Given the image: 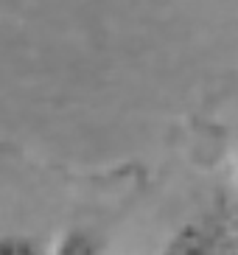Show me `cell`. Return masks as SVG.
Wrapping results in <instances>:
<instances>
[{
  "label": "cell",
  "mask_w": 238,
  "mask_h": 255,
  "mask_svg": "<svg viewBox=\"0 0 238 255\" xmlns=\"http://www.w3.org/2000/svg\"><path fill=\"white\" fill-rule=\"evenodd\" d=\"M37 244L31 239H20V236H6L0 239V253H34Z\"/></svg>",
  "instance_id": "obj_1"
}]
</instances>
